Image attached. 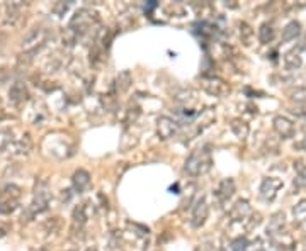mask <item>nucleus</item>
I'll use <instances>...</instances> for the list:
<instances>
[{
    "label": "nucleus",
    "instance_id": "f257e3e1",
    "mask_svg": "<svg viewBox=\"0 0 306 251\" xmlns=\"http://www.w3.org/2000/svg\"><path fill=\"white\" fill-rule=\"evenodd\" d=\"M51 202V192H49V187L46 180H39L34 185V193H32V200L28 206V209L22 212L21 222H29V221L34 219L38 214L45 212L49 207Z\"/></svg>",
    "mask_w": 306,
    "mask_h": 251
},
{
    "label": "nucleus",
    "instance_id": "f03ea898",
    "mask_svg": "<svg viewBox=\"0 0 306 251\" xmlns=\"http://www.w3.org/2000/svg\"><path fill=\"white\" fill-rule=\"evenodd\" d=\"M211 166H213V153L209 145L194 149L184 163V170L191 177L204 175V173H208L211 170Z\"/></svg>",
    "mask_w": 306,
    "mask_h": 251
},
{
    "label": "nucleus",
    "instance_id": "7ed1b4c3",
    "mask_svg": "<svg viewBox=\"0 0 306 251\" xmlns=\"http://www.w3.org/2000/svg\"><path fill=\"white\" fill-rule=\"evenodd\" d=\"M22 195V189L15 183H7L0 189V214L9 216L19 207V200Z\"/></svg>",
    "mask_w": 306,
    "mask_h": 251
},
{
    "label": "nucleus",
    "instance_id": "20e7f679",
    "mask_svg": "<svg viewBox=\"0 0 306 251\" xmlns=\"http://www.w3.org/2000/svg\"><path fill=\"white\" fill-rule=\"evenodd\" d=\"M99 24V17L94 11H89V9H80L76 11L75 15L72 17L68 24V29L72 32H75L76 36H82L89 31V29L95 28Z\"/></svg>",
    "mask_w": 306,
    "mask_h": 251
},
{
    "label": "nucleus",
    "instance_id": "39448f33",
    "mask_svg": "<svg viewBox=\"0 0 306 251\" xmlns=\"http://www.w3.org/2000/svg\"><path fill=\"white\" fill-rule=\"evenodd\" d=\"M48 36H49L48 29L43 28V26H36V28H32L31 31H29L28 34L22 38L21 48L24 49V53H34V51H38V49L46 43Z\"/></svg>",
    "mask_w": 306,
    "mask_h": 251
},
{
    "label": "nucleus",
    "instance_id": "423d86ee",
    "mask_svg": "<svg viewBox=\"0 0 306 251\" xmlns=\"http://www.w3.org/2000/svg\"><path fill=\"white\" fill-rule=\"evenodd\" d=\"M201 87L206 93H209L213 97H226L231 92L228 83L223 78H219V76H202Z\"/></svg>",
    "mask_w": 306,
    "mask_h": 251
},
{
    "label": "nucleus",
    "instance_id": "0eeeda50",
    "mask_svg": "<svg viewBox=\"0 0 306 251\" xmlns=\"http://www.w3.org/2000/svg\"><path fill=\"white\" fill-rule=\"evenodd\" d=\"M179 128H181V124L168 116H160L157 119V134L158 138L164 139V141L174 138L179 133Z\"/></svg>",
    "mask_w": 306,
    "mask_h": 251
},
{
    "label": "nucleus",
    "instance_id": "6e6552de",
    "mask_svg": "<svg viewBox=\"0 0 306 251\" xmlns=\"http://www.w3.org/2000/svg\"><path fill=\"white\" fill-rule=\"evenodd\" d=\"M209 216V206H208V200H206L204 195L198 197V200L194 202L192 206V216H191V226L199 229L201 226H204L206 219Z\"/></svg>",
    "mask_w": 306,
    "mask_h": 251
},
{
    "label": "nucleus",
    "instance_id": "1a4fd4ad",
    "mask_svg": "<svg viewBox=\"0 0 306 251\" xmlns=\"http://www.w3.org/2000/svg\"><path fill=\"white\" fill-rule=\"evenodd\" d=\"M284 182L277 177H265L260 183V197L265 202H272L277 197V192L282 189Z\"/></svg>",
    "mask_w": 306,
    "mask_h": 251
},
{
    "label": "nucleus",
    "instance_id": "9d476101",
    "mask_svg": "<svg viewBox=\"0 0 306 251\" xmlns=\"http://www.w3.org/2000/svg\"><path fill=\"white\" fill-rule=\"evenodd\" d=\"M272 128H274L275 134L282 139H291L296 133L294 122L286 116H275L272 120Z\"/></svg>",
    "mask_w": 306,
    "mask_h": 251
},
{
    "label": "nucleus",
    "instance_id": "9b49d317",
    "mask_svg": "<svg viewBox=\"0 0 306 251\" xmlns=\"http://www.w3.org/2000/svg\"><path fill=\"white\" fill-rule=\"evenodd\" d=\"M284 227H286V214L282 210H279V212H274L271 216L265 233H267L269 237H277L282 234Z\"/></svg>",
    "mask_w": 306,
    "mask_h": 251
},
{
    "label": "nucleus",
    "instance_id": "f8f14e48",
    "mask_svg": "<svg viewBox=\"0 0 306 251\" xmlns=\"http://www.w3.org/2000/svg\"><path fill=\"white\" fill-rule=\"evenodd\" d=\"M250 214H252L250 204L247 200H238L231 207V210H230V219H231V222H247Z\"/></svg>",
    "mask_w": 306,
    "mask_h": 251
},
{
    "label": "nucleus",
    "instance_id": "ddd939ff",
    "mask_svg": "<svg viewBox=\"0 0 306 251\" xmlns=\"http://www.w3.org/2000/svg\"><path fill=\"white\" fill-rule=\"evenodd\" d=\"M29 92H28V87H26L24 82H14L12 87L9 89V102L14 103V105H21L28 100Z\"/></svg>",
    "mask_w": 306,
    "mask_h": 251
},
{
    "label": "nucleus",
    "instance_id": "4468645a",
    "mask_svg": "<svg viewBox=\"0 0 306 251\" xmlns=\"http://www.w3.org/2000/svg\"><path fill=\"white\" fill-rule=\"evenodd\" d=\"M235 190H237V185H235L233 178H223L219 182L218 189H216V197H218L219 204H226L231 197H233Z\"/></svg>",
    "mask_w": 306,
    "mask_h": 251
},
{
    "label": "nucleus",
    "instance_id": "2eb2a0df",
    "mask_svg": "<svg viewBox=\"0 0 306 251\" xmlns=\"http://www.w3.org/2000/svg\"><path fill=\"white\" fill-rule=\"evenodd\" d=\"M72 185L75 192L78 193L85 192V190L89 189V185H91V173L84 168H78L72 177Z\"/></svg>",
    "mask_w": 306,
    "mask_h": 251
},
{
    "label": "nucleus",
    "instance_id": "dca6fc26",
    "mask_svg": "<svg viewBox=\"0 0 306 251\" xmlns=\"http://www.w3.org/2000/svg\"><path fill=\"white\" fill-rule=\"evenodd\" d=\"M31 148H32L31 136L26 133V134H22L17 141L12 143V155L14 156H26V155H29Z\"/></svg>",
    "mask_w": 306,
    "mask_h": 251
},
{
    "label": "nucleus",
    "instance_id": "f3484780",
    "mask_svg": "<svg viewBox=\"0 0 306 251\" xmlns=\"http://www.w3.org/2000/svg\"><path fill=\"white\" fill-rule=\"evenodd\" d=\"M238 36H240V41L244 46H252V43H254V38H255V32H254V28H252L248 22L242 21L238 22Z\"/></svg>",
    "mask_w": 306,
    "mask_h": 251
},
{
    "label": "nucleus",
    "instance_id": "a211bd4d",
    "mask_svg": "<svg viewBox=\"0 0 306 251\" xmlns=\"http://www.w3.org/2000/svg\"><path fill=\"white\" fill-rule=\"evenodd\" d=\"M24 7H26V4H22V2H12V4H9L7 7H5L4 21L7 22V24H14V22L21 17V12Z\"/></svg>",
    "mask_w": 306,
    "mask_h": 251
},
{
    "label": "nucleus",
    "instance_id": "6ab92c4d",
    "mask_svg": "<svg viewBox=\"0 0 306 251\" xmlns=\"http://www.w3.org/2000/svg\"><path fill=\"white\" fill-rule=\"evenodd\" d=\"M299 34H301V24H299L298 21H291L284 26V29H282L281 39L284 43H289V41H292V39L298 38Z\"/></svg>",
    "mask_w": 306,
    "mask_h": 251
},
{
    "label": "nucleus",
    "instance_id": "aec40b11",
    "mask_svg": "<svg viewBox=\"0 0 306 251\" xmlns=\"http://www.w3.org/2000/svg\"><path fill=\"white\" fill-rule=\"evenodd\" d=\"M230 128H231L233 134L237 136L238 139H245L248 136V133H250V128H248V124L245 122L244 119H240V117H235V119L230 122Z\"/></svg>",
    "mask_w": 306,
    "mask_h": 251
},
{
    "label": "nucleus",
    "instance_id": "412c9836",
    "mask_svg": "<svg viewBox=\"0 0 306 251\" xmlns=\"http://www.w3.org/2000/svg\"><path fill=\"white\" fill-rule=\"evenodd\" d=\"M275 38V29L272 24H269V22H264V24L259 28V41L262 43V44H271L272 41H274Z\"/></svg>",
    "mask_w": 306,
    "mask_h": 251
},
{
    "label": "nucleus",
    "instance_id": "4be33fe9",
    "mask_svg": "<svg viewBox=\"0 0 306 251\" xmlns=\"http://www.w3.org/2000/svg\"><path fill=\"white\" fill-rule=\"evenodd\" d=\"M131 83H133V76L129 70H122V72H119V75L116 76V90H118V92H128Z\"/></svg>",
    "mask_w": 306,
    "mask_h": 251
},
{
    "label": "nucleus",
    "instance_id": "5701e85b",
    "mask_svg": "<svg viewBox=\"0 0 306 251\" xmlns=\"http://www.w3.org/2000/svg\"><path fill=\"white\" fill-rule=\"evenodd\" d=\"M175 100L181 105H184V109H192V102H196V93L192 89H184L179 93H175Z\"/></svg>",
    "mask_w": 306,
    "mask_h": 251
},
{
    "label": "nucleus",
    "instance_id": "b1692460",
    "mask_svg": "<svg viewBox=\"0 0 306 251\" xmlns=\"http://www.w3.org/2000/svg\"><path fill=\"white\" fill-rule=\"evenodd\" d=\"M301 63H303V59L298 51H289L284 55V65L288 70H298L299 66H301Z\"/></svg>",
    "mask_w": 306,
    "mask_h": 251
},
{
    "label": "nucleus",
    "instance_id": "393cba45",
    "mask_svg": "<svg viewBox=\"0 0 306 251\" xmlns=\"http://www.w3.org/2000/svg\"><path fill=\"white\" fill-rule=\"evenodd\" d=\"M292 217H294V222L301 224L306 221V199L299 200L294 207H292Z\"/></svg>",
    "mask_w": 306,
    "mask_h": 251
},
{
    "label": "nucleus",
    "instance_id": "a878e982",
    "mask_svg": "<svg viewBox=\"0 0 306 251\" xmlns=\"http://www.w3.org/2000/svg\"><path fill=\"white\" fill-rule=\"evenodd\" d=\"M12 143H14V138H12L11 129H7V128L0 129V153L4 151L9 145H12Z\"/></svg>",
    "mask_w": 306,
    "mask_h": 251
},
{
    "label": "nucleus",
    "instance_id": "bb28decb",
    "mask_svg": "<svg viewBox=\"0 0 306 251\" xmlns=\"http://www.w3.org/2000/svg\"><path fill=\"white\" fill-rule=\"evenodd\" d=\"M102 103H104L106 110H109V112L116 110V107H118V99H116L114 90H111L107 95H102Z\"/></svg>",
    "mask_w": 306,
    "mask_h": 251
},
{
    "label": "nucleus",
    "instance_id": "cd10ccee",
    "mask_svg": "<svg viewBox=\"0 0 306 251\" xmlns=\"http://www.w3.org/2000/svg\"><path fill=\"white\" fill-rule=\"evenodd\" d=\"M139 116V107L136 105V103H129L128 109H126V124H133L136 122V119H138Z\"/></svg>",
    "mask_w": 306,
    "mask_h": 251
},
{
    "label": "nucleus",
    "instance_id": "c85d7f7f",
    "mask_svg": "<svg viewBox=\"0 0 306 251\" xmlns=\"http://www.w3.org/2000/svg\"><path fill=\"white\" fill-rule=\"evenodd\" d=\"M262 222V216L259 212H252L250 217L247 219V222H245V227H247V231H252L255 229V227L259 226V224Z\"/></svg>",
    "mask_w": 306,
    "mask_h": 251
},
{
    "label": "nucleus",
    "instance_id": "c756f323",
    "mask_svg": "<svg viewBox=\"0 0 306 251\" xmlns=\"http://www.w3.org/2000/svg\"><path fill=\"white\" fill-rule=\"evenodd\" d=\"M247 246H248V241L245 239L244 236H240V237H237L233 243H231L230 251H245V250H247Z\"/></svg>",
    "mask_w": 306,
    "mask_h": 251
},
{
    "label": "nucleus",
    "instance_id": "7c9ffc66",
    "mask_svg": "<svg viewBox=\"0 0 306 251\" xmlns=\"http://www.w3.org/2000/svg\"><path fill=\"white\" fill-rule=\"evenodd\" d=\"M196 251H226V248L225 246H214V244H211V243H202V244H199Z\"/></svg>",
    "mask_w": 306,
    "mask_h": 251
},
{
    "label": "nucleus",
    "instance_id": "2f4dec72",
    "mask_svg": "<svg viewBox=\"0 0 306 251\" xmlns=\"http://www.w3.org/2000/svg\"><path fill=\"white\" fill-rule=\"evenodd\" d=\"M245 251H264V244H262L260 239H255V241H252V243H248V246Z\"/></svg>",
    "mask_w": 306,
    "mask_h": 251
},
{
    "label": "nucleus",
    "instance_id": "473e14b6",
    "mask_svg": "<svg viewBox=\"0 0 306 251\" xmlns=\"http://www.w3.org/2000/svg\"><path fill=\"white\" fill-rule=\"evenodd\" d=\"M294 149H299V151H306V138H303L301 141H298L294 145Z\"/></svg>",
    "mask_w": 306,
    "mask_h": 251
},
{
    "label": "nucleus",
    "instance_id": "72a5a7b5",
    "mask_svg": "<svg viewBox=\"0 0 306 251\" xmlns=\"http://www.w3.org/2000/svg\"><path fill=\"white\" fill-rule=\"evenodd\" d=\"M265 251H279V246H277V243L275 241H272L271 244H269V248Z\"/></svg>",
    "mask_w": 306,
    "mask_h": 251
},
{
    "label": "nucleus",
    "instance_id": "f704fd0d",
    "mask_svg": "<svg viewBox=\"0 0 306 251\" xmlns=\"http://www.w3.org/2000/svg\"><path fill=\"white\" fill-rule=\"evenodd\" d=\"M5 234H7V231H5L4 227H0V237H4Z\"/></svg>",
    "mask_w": 306,
    "mask_h": 251
},
{
    "label": "nucleus",
    "instance_id": "c9c22d12",
    "mask_svg": "<svg viewBox=\"0 0 306 251\" xmlns=\"http://www.w3.org/2000/svg\"><path fill=\"white\" fill-rule=\"evenodd\" d=\"M85 251H97V248L92 246V248H87V250H85Z\"/></svg>",
    "mask_w": 306,
    "mask_h": 251
},
{
    "label": "nucleus",
    "instance_id": "e433bc0d",
    "mask_svg": "<svg viewBox=\"0 0 306 251\" xmlns=\"http://www.w3.org/2000/svg\"><path fill=\"white\" fill-rule=\"evenodd\" d=\"M303 129H305V131H306V126H305V128H303Z\"/></svg>",
    "mask_w": 306,
    "mask_h": 251
}]
</instances>
